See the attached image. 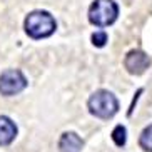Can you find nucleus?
Instances as JSON below:
<instances>
[{
	"label": "nucleus",
	"mask_w": 152,
	"mask_h": 152,
	"mask_svg": "<svg viewBox=\"0 0 152 152\" xmlns=\"http://www.w3.org/2000/svg\"><path fill=\"white\" fill-rule=\"evenodd\" d=\"M25 32L32 39H45L50 37L57 28L55 18L47 10H34L25 17Z\"/></svg>",
	"instance_id": "obj_1"
},
{
	"label": "nucleus",
	"mask_w": 152,
	"mask_h": 152,
	"mask_svg": "<svg viewBox=\"0 0 152 152\" xmlns=\"http://www.w3.org/2000/svg\"><path fill=\"white\" fill-rule=\"evenodd\" d=\"M87 105H89V110L92 115L104 119V121L112 119L117 114V110H119V102H117L115 95L104 89L95 90L94 94L89 97Z\"/></svg>",
	"instance_id": "obj_2"
},
{
	"label": "nucleus",
	"mask_w": 152,
	"mask_h": 152,
	"mask_svg": "<svg viewBox=\"0 0 152 152\" xmlns=\"http://www.w3.org/2000/svg\"><path fill=\"white\" fill-rule=\"evenodd\" d=\"M119 7L114 0H94L89 9V20L97 27H107L117 20Z\"/></svg>",
	"instance_id": "obj_3"
},
{
	"label": "nucleus",
	"mask_w": 152,
	"mask_h": 152,
	"mask_svg": "<svg viewBox=\"0 0 152 152\" xmlns=\"http://www.w3.org/2000/svg\"><path fill=\"white\" fill-rule=\"evenodd\" d=\"M27 87V79L20 70L9 69L0 74V94L2 95H15Z\"/></svg>",
	"instance_id": "obj_4"
},
{
	"label": "nucleus",
	"mask_w": 152,
	"mask_h": 152,
	"mask_svg": "<svg viewBox=\"0 0 152 152\" xmlns=\"http://www.w3.org/2000/svg\"><path fill=\"white\" fill-rule=\"evenodd\" d=\"M124 65H125V69H127L129 74H132V75H140V74H144L149 69V65H151V57L145 52H142V50H137V49L130 50L124 58Z\"/></svg>",
	"instance_id": "obj_5"
},
{
	"label": "nucleus",
	"mask_w": 152,
	"mask_h": 152,
	"mask_svg": "<svg viewBox=\"0 0 152 152\" xmlns=\"http://www.w3.org/2000/svg\"><path fill=\"white\" fill-rule=\"evenodd\" d=\"M84 147L82 140L75 132H64L58 140V151L60 152H80Z\"/></svg>",
	"instance_id": "obj_6"
},
{
	"label": "nucleus",
	"mask_w": 152,
	"mask_h": 152,
	"mask_svg": "<svg viewBox=\"0 0 152 152\" xmlns=\"http://www.w3.org/2000/svg\"><path fill=\"white\" fill-rule=\"evenodd\" d=\"M17 135V125L7 115H0V145H9Z\"/></svg>",
	"instance_id": "obj_7"
},
{
	"label": "nucleus",
	"mask_w": 152,
	"mask_h": 152,
	"mask_svg": "<svg viewBox=\"0 0 152 152\" xmlns=\"http://www.w3.org/2000/svg\"><path fill=\"white\" fill-rule=\"evenodd\" d=\"M139 145L145 152H152V124L142 130V134L139 137Z\"/></svg>",
	"instance_id": "obj_8"
},
{
	"label": "nucleus",
	"mask_w": 152,
	"mask_h": 152,
	"mask_svg": "<svg viewBox=\"0 0 152 152\" xmlns=\"http://www.w3.org/2000/svg\"><path fill=\"white\" fill-rule=\"evenodd\" d=\"M112 140L115 142L117 147H124L125 142H127V130H125L124 125H115V129L112 130Z\"/></svg>",
	"instance_id": "obj_9"
},
{
	"label": "nucleus",
	"mask_w": 152,
	"mask_h": 152,
	"mask_svg": "<svg viewBox=\"0 0 152 152\" xmlns=\"http://www.w3.org/2000/svg\"><path fill=\"white\" fill-rule=\"evenodd\" d=\"M107 40H109V37L104 30H99V32H94V34H92V44H94L95 47H104Z\"/></svg>",
	"instance_id": "obj_10"
}]
</instances>
